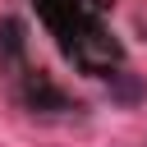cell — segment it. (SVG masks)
<instances>
[{"instance_id": "1", "label": "cell", "mask_w": 147, "mask_h": 147, "mask_svg": "<svg viewBox=\"0 0 147 147\" xmlns=\"http://www.w3.org/2000/svg\"><path fill=\"white\" fill-rule=\"evenodd\" d=\"M142 96H147V87H142L138 74H110V101H119V106H138Z\"/></svg>"}]
</instances>
